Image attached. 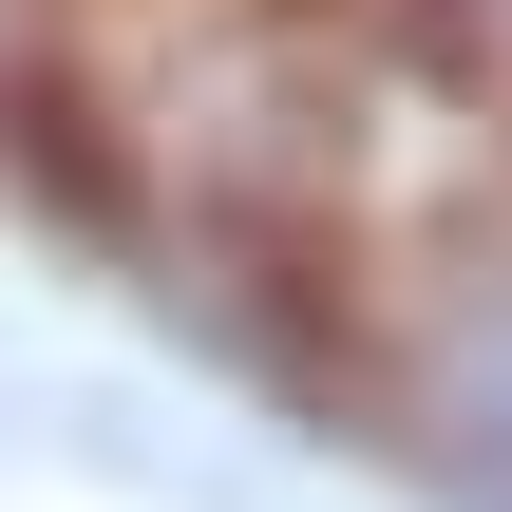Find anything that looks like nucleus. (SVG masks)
Segmentation results:
<instances>
[{"label":"nucleus","instance_id":"nucleus-1","mask_svg":"<svg viewBox=\"0 0 512 512\" xmlns=\"http://www.w3.org/2000/svg\"><path fill=\"white\" fill-rule=\"evenodd\" d=\"M323 342L361 380V418L437 475L456 512H512V152L380 209L323 285Z\"/></svg>","mask_w":512,"mask_h":512}]
</instances>
